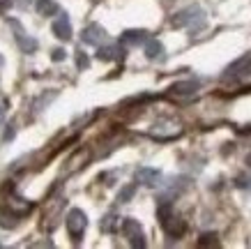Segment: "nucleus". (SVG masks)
I'll return each instance as SVG.
<instances>
[{
  "mask_svg": "<svg viewBox=\"0 0 251 249\" xmlns=\"http://www.w3.org/2000/svg\"><path fill=\"white\" fill-rule=\"evenodd\" d=\"M0 203H2V208H7V210L12 212L14 217L28 215V212H30V208H32L28 201H23V198L16 196V194H14V187H12V182L2 187V192H0Z\"/></svg>",
  "mask_w": 251,
  "mask_h": 249,
  "instance_id": "f257e3e1",
  "label": "nucleus"
},
{
  "mask_svg": "<svg viewBox=\"0 0 251 249\" xmlns=\"http://www.w3.org/2000/svg\"><path fill=\"white\" fill-rule=\"evenodd\" d=\"M67 228H69V235L74 240H81V235L85 231V215L81 210H72L67 215Z\"/></svg>",
  "mask_w": 251,
  "mask_h": 249,
  "instance_id": "f03ea898",
  "label": "nucleus"
},
{
  "mask_svg": "<svg viewBox=\"0 0 251 249\" xmlns=\"http://www.w3.org/2000/svg\"><path fill=\"white\" fill-rule=\"evenodd\" d=\"M90 159V150L88 148H81V150L74 155V157H69L67 162V173H74V171H78L81 166H85V162Z\"/></svg>",
  "mask_w": 251,
  "mask_h": 249,
  "instance_id": "7ed1b4c3",
  "label": "nucleus"
},
{
  "mask_svg": "<svg viewBox=\"0 0 251 249\" xmlns=\"http://www.w3.org/2000/svg\"><path fill=\"white\" fill-rule=\"evenodd\" d=\"M122 226H125V231H127V235H129V240L134 242L136 247H143V240H141L143 235H141V228H138V224L134 221V219H125Z\"/></svg>",
  "mask_w": 251,
  "mask_h": 249,
  "instance_id": "20e7f679",
  "label": "nucleus"
},
{
  "mask_svg": "<svg viewBox=\"0 0 251 249\" xmlns=\"http://www.w3.org/2000/svg\"><path fill=\"white\" fill-rule=\"evenodd\" d=\"M53 32L60 39H69V37H72V28H69V23H67V19H65V16H62L60 21H55Z\"/></svg>",
  "mask_w": 251,
  "mask_h": 249,
  "instance_id": "39448f33",
  "label": "nucleus"
},
{
  "mask_svg": "<svg viewBox=\"0 0 251 249\" xmlns=\"http://www.w3.org/2000/svg\"><path fill=\"white\" fill-rule=\"evenodd\" d=\"M37 9H39V14L51 16V14H55V12H58V5H55V2H51V0H39Z\"/></svg>",
  "mask_w": 251,
  "mask_h": 249,
  "instance_id": "423d86ee",
  "label": "nucleus"
},
{
  "mask_svg": "<svg viewBox=\"0 0 251 249\" xmlns=\"http://www.w3.org/2000/svg\"><path fill=\"white\" fill-rule=\"evenodd\" d=\"M83 39L88 42V44H95V42H99V39H101V30H99L97 26H90V28L83 32Z\"/></svg>",
  "mask_w": 251,
  "mask_h": 249,
  "instance_id": "0eeeda50",
  "label": "nucleus"
},
{
  "mask_svg": "<svg viewBox=\"0 0 251 249\" xmlns=\"http://www.w3.org/2000/svg\"><path fill=\"white\" fill-rule=\"evenodd\" d=\"M138 180L145 182V185H154V180H157V171H150V168H141V171H138Z\"/></svg>",
  "mask_w": 251,
  "mask_h": 249,
  "instance_id": "6e6552de",
  "label": "nucleus"
},
{
  "mask_svg": "<svg viewBox=\"0 0 251 249\" xmlns=\"http://www.w3.org/2000/svg\"><path fill=\"white\" fill-rule=\"evenodd\" d=\"M134 196V185H129V187H125L120 192V196H118V201H122V203H125V201H127V198H131Z\"/></svg>",
  "mask_w": 251,
  "mask_h": 249,
  "instance_id": "1a4fd4ad",
  "label": "nucleus"
},
{
  "mask_svg": "<svg viewBox=\"0 0 251 249\" xmlns=\"http://www.w3.org/2000/svg\"><path fill=\"white\" fill-rule=\"evenodd\" d=\"M143 39V32H127L125 35V42H131V44H138Z\"/></svg>",
  "mask_w": 251,
  "mask_h": 249,
  "instance_id": "9d476101",
  "label": "nucleus"
},
{
  "mask_svg": "<svg viewBox=\"0 0 251 249\" xmlns=\"http://www.w3.org/2000/svg\"><path fill=\"white\" fill-rule=\"evenodd\" d=\"M113 226H115V217H113V215L104 217V221H101V228H104V231H111Z\"/></svg>",
  "mask_w": 251,
  "mask_h": 249,
  "instance_id": "9b49d317",
  "label": "nucleus"
},
{
  "mask_svg": "<svg viewBox=\"0 0 251 249\" xmlns=\"http://www.w3.org/2000/svg\"><path fill=\"white\" fill-rule=\"evenodd\" d=\"M159 51H161V46L157 44V42H150V44H148V55H150V58H154Z\"/></svg>",
  "mask_w": 251,
  "mask_h": 249,
  "instance_id": "f8f14e48",
  "label": "nucleus"
},
{
  "mask_svg": "<svg viewBox=\"0 0 251 249\" xmlns=\"http://www.w3.org/2000/svg\"><path fill=\"white\" fill-rule=\"evenodd\" d=\"M62 58H65V51H60V49L53 51V60H62Z\"/></svg>",
  "mask_w": 251,
  "mask_h": 249,
  "instance_id": "ddd939ff",
  "label": "nucleus"
}]
</instances>
